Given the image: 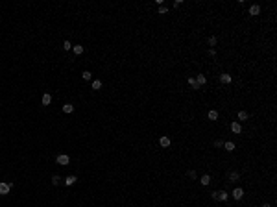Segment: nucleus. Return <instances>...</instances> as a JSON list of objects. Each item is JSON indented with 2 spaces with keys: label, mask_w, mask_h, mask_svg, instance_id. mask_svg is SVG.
<instances>
[{
  "label": "nucleus",
  "mask_w": 277,
  "mask_h": 207,
  "mask_svg": "<svg viewBox=\"0 0 277 207\" xmlns=\"http://www.w3.org/2000/svg\"><path fill=\"white\" fill-rule=\"evenodd\" d=\"M57 163H59V165H63V166H67L68 163H70V157L67 154H61V155H57V159H56Z\"/></svg>",
  "instance_id": "obj_3"
},
{
  "label": "nucleus",
  "mask_w": 277,
  "mask_h": 207,
  "mask_svg": "<svg viewBox=\"0 0 277 207\" xmlns=\"http://www.w3.org/2000/svg\"><path fill=\"white\" fill-rule=\"evenodd\" d=\"M238 179H240V174L238 172H231V174H229V181L235 183V181H238Z\"/></svg>",
  "instance_id": "obj_18"
},
{
  "label": "nucleus",
  "mask_w": 277,
  "mask_h": 207,
  "mask_svg": "<svg viewBox=\"0 0 277 207\" xmlns=\"http://www.w3.org/2000/svg\"><path fill=\"white\" fill-rule=\"evenodd\" d=\"M63 111L67 113V115H68V113H74V105L72 104H65L63 105Z\"/></svg>",
  "instance_id": "obj_19"
},
{
  "label": "nucleus",
  "mask_w": 277,
  "mask_h": 207,
  "mask_svg": "<svg viewBox=\"0 0 277 207\" xmlns=\"http://www.w3.org/2000/svg\"><path fill=\"white\" fill-rule=\"evenodd\" d=\"M231 131L233 133H240V131H242V126L235 120V122H231Z\"/></svg>",
  "instance_id": "obj_9"
},
{
  "label": "nucleus",
  "mask_w": 277,
  "mask_h": 207,
  "mask_svg": "<svg viewBox=\"0 0 277 207\" xmlns=\"http://www.w3.org/2000/svg\"><path fill=\"white\" fill-rule=\"evenodd\" d=\"M81 78H83L85 81H89V80H92V74L89 72V70H83V72H81Z\"/></svg>",
  "instance_id": "obj_20"
},
{
  "label": "nucleus",
  "mask_w": 277,
  "mask_h": 207,
  "mask_svg": "<svg viewBox=\"0 0 277 207\" xmlns=\"http://www.w3.org/2000/svg\"><path fill=\"white\" fill-rule=\"evenodd\" d=\"M218 192H220V190H213V194H211V196H213V200H218Z\"/></svg>",
  "instance_id": "obj_28"
},
{
  "label": "nucleus",
  "mask_w": 277,
  "mask_h": 207,
  "mask_svg": "<svg viewBox=\"0 0 277 207\" xmlns=\"http://www.w3.org/2000/svg\"><path fill=\"white\" fill-rule=\"evenodd\" d=\"M222 146H224V142H222L220 139H216V140H214V148H222Z\"/></svg>",
  "instance_id": "obj_27"
},
{
  "label": "nucleus",
  "mask_w": 277,
  "mask_h": 207,
  "mask_svg": "<svg viewBox=\"0 0 277 207\" xmlns=\"http://www.w3.org/2000/svg\"><path fill=\"white\" fill-rule=\"evenodd\" d=\"M72 50H74L76 56H81V54H83V46L81 45H72Z\"/></svg>",
  "instance_id": "obj_12"
},
{
  "label": "nucleus",
  "mask_w": 277,
  "mask_h": 207,
  "mask_svg": "<svg viewBox=\"0 0 277 207\" xmlns=\"http://www.w3.org/2000/svg\"><path fill=\"white\" fill-rule=\"evenodd\" d=\"M59 181H61L59 176H52V185H59Z\"/></svg>",
  "instance_id": "obj_23"
},
{
  "label": "nucleus",
  "mask_w": 277,
  "mask_h": 207,
  "mask_svg": "<svg viewBox=\"0 0 277 207\" xmlns=\"http://www.w3.org/2000/svg\"><path fill=\"white\" fill-rule=\"evenodd\" d=\"M248 11H249V15H251V17H257V15L260 13V6H259V4H251Z\"/></svg>",
  "instance_id": "obj_4"
},
{
  "label": "nucleus",
  "mask_w": 277,
  "mask_h": 207,
  "mask_svg": "<svg viewBox=\"0 0 277 207\" xmlns=\"http://www.w3.org/2000/svg\"><path fill=\"white\" fill-rule=\"evenodd\" d=\"M209 56H211V57H214V56H216V50L211 48V50H209Z\"/></svg>",
  "instance_id": "obj_29"
},
{
  "label": "nucleus",
  "mask_w": 277,
  "mask_h": 207,
  "mask_svg": "<svg viewBox=\"0 0 277 207\" xmlns=\"http://www.w3.org/2000/svg\"><path fill=\"white\" fill-rule=\"evenodd\" d=\"M41 102H43V105H50L52 104V95H50V93H45L43 98H41Z\"/></svg>",
  "instance_id": "obj_6"
},
{
  "label": "nucleus",
  "mask_w": 277,
  "mask_h": 207,
  "mask_svg": "<svg viewBox=\"0 0 277 207\" xmlns=\"http://www.w3.org/2000/svg\"><path fill=\"white\" fill-rule=\"evenodd\" d=\"M231 80H233V78H231V74H220V81H222V83L229 85V83H231Z\"/></svg>",
  "instance_id": "obj_8"
},
{
  "label": "nucleus",
  "mask_w": 277,
  "mask_h": 207,
  "mask_svg": "<svg viewBox=\"0 0 277 207\" xmlns=\"http://www.w3.org/2000/svg\"><path fill=\"white\" fill-rule=\"evenodd\" d=\"M92 89H94V91H100V89H102V81L94 80V81H92Z\"/></svg>",
  "instance_id": "obj_21"
},
{
  "label": "nucleus",
  "mask_w": 277,
  "mask_h": 207,
  "mask_svg": "<svg viewBox=\"0 0 277 207\" xmlns=\"http://www.w3.org/2000/svg\"><path fill=\"white\" fill-rule=\"evenodd\" d=\"M222 148H224L225 152H235V148H236V146H235V142H233V140H225Z\"/></svg>",
  "instance_id": "obj_5"
},
{
  "label": "nucleus",
  "mask_w": 277,
  "mask_h": 207,
  "mask_svg": "<svg viewBox=\"0 0 277 207\" xmlns=\"http://www.w3.org/2000/svg\"><path fill=\"white\" fill-rule=\"evenodd\" d=\"M63 48L65 50H72V43H70V41H65L63 43Z\"/></svg>",
  "instance_id": "obj_24"
},
{
  "label": "nucleus",
  "mask_w": 277,
  "mask_h": 207,
  "mask_svg": "<svg viewBox=\"0 0 277 207\" xmlns=\"http://www.w3.org/2000/svg\"><path fill=\"white\" fill-rule=\"evenodd\" d=\"M200 183H201V185H205V187H207L209 183H211V176H209V174L201 176V178H200Z\"/></svg>",
  "instance_id": "obj_13"
},
{
  "label": "nucleus",
  "mask_w": 277,
  "mask_h": 207,
  "mask_svg": "<svg viewBox=\"0 0 277 207\" xmlns=\"http://www.w3.org/2000/svg\"><path fill=\"white\" fill-rule=\"evenodd\" d=\"M231 196L235 198V200H242V196H244V189H240V187H235V189L231 190Z\"/></svg>",
  "instance_id": "obj_1"
},
{
  "label": "nucleus",
  "mask_w": 277,
  "mask_h": 207,
  "mask_svg": "<svg viewBox=\"0 0 277 207\" xmlns=\"http://www.w3.org/2000/svg\"><path fill=\"white\" fill-rule=\"evenodd\" d=\"M207 43H209V46H214V45H216V43H218V39L214 37V35H211V37L207 39Z\"/></svg>",
  "instance_id": "obj_22"
},
{
  "label": "nucleus",
  "mask_w": 277,
  "mask_h": 207,
  "mask_svg": "<svg viewBox=\"0 0 277 207\" xmlns=\"http://www.w3.org/2000/svg\"><path fill=\"white\" fill-rule=\"evenodd\" d=\"M166 11H168V7H166V6H159V15H165Z\"/></svg>",
  "instance_id": "obj_25"
},
{
  "label": "nucleus",
  "mask_w": 277,
  "mask_h": 207,
  "mask_svg": "<svg viewBox=\"0 0 277 207\" xmlns=\"http://www.w3.org/2000/svg\"><path fill=\"white\" fill-rule=\"evenodd\" d=\"M196 81H198V85L201 87V85H205V83H207V78H205L203 74H198V76H196Z\"/></svg>",
  "instance_id": "obj_11"
},
{
  "label": "nucleus",
  "mask_w": 277,
  "mask_h": 207,
  "mask_svg": "<svg viewBox=\"0 0 277 207\" xmlns=\"http://www.w3.org/2000/svg\"><path fill=\"white\" fill-rule=\"evenodd\" d=\"M159 144H161L163 148H168L170 146V139L168 137H161V139H159Z\"/></svg>",
  "instance_id": "obj_14"
},
{
  "label": "nucleus",
  "mask_w": 277,
  "mask_h": 207,
  "mask_svg": "<svg viewBox=\"0 0 277 207\" xmlns=\"http://www.w3.org/2000/svg\"><path fill=\"white\" fill-rule=\"evenodd\" d=\"M227 198H229L227 192H224V190H220V192H218V202H225Z\"/></svg>",
  "instance_id": "obj_17"
},
{
  "label": "nucleus",
  "mask_w": 277,
  "mask_h": 207,
  "mask_svg": "<svg viewBox=\"0 0 277 207\" xmlns=\"http://www.w3.org/2000/svg\"><path fill=\"white\" fill-rule=\"evenodd\" d=\"M187 176H189L190 179H196L198 176H196V172H194V170H189V172H187Z\"/></svg>",
  "instance_id": "obj_26"
},
{
  "label": "nucleus",
  "mask_w": 277,
  "mask_h": 207,
  "mask_svg": "<svg viewBox=\"0 0 277 207\" xmlns=\"http://www.w3.org/2000/svg\"><path fill=\"white\" fill-rule=\"evenodd\" d=\"M187 81H189V85H190V87L194 89V91H198V89H200V85H198L196 78H192V76H190V78H189V80H187Z\"/></svg>",
  "instance_id": "obj_10"
},
{
  "label": "nucleus",
  "mask_w": 277,
  "mask_h": 207,
  "mask_svg": "<svg viewBox=\"0 0 277 207\" xmlns=\"http://www.w3.org/2000/svg\"><path fill=\"white\" fill-rule=\"evenodd\" d=\"M218 116H220V115H218L216 109H211V111L207 113V118H209V120H213V122H214V120H218Z\"/></svg>",
  "instance_id": "obj_7"
},
{
  "label": "nucleus",
  "mask_w": 277,
  "mask_h": 207,
  "mask_svg": "<svg viewBox=\"0 0 277 207\" xmlns=\"http://www.w3.org/2000/svg\"><path fill=\"white\" fill-rule=\"evenodd\" d=\"M181 4H183L181 0H175V2H174V7H179V6H181Z\"/></svg>",
  "instance_id": "obj_30"
},
{
  "label": "nucleus",
  "mask_w": 277,
  "mask_h": 207,
  "mask_svg": "<svg viewBox=\"0 0 277 207\" xmlns=\"http://www.w3.org/2000/svg\"><path fill=\"white\" fill-rule=\"evenodd\" d=\"M11 183H0V196H6V194H9L11 190Z\"/></svg>",
  "instance_id": "obj_2"
},
{
  "label": "nucleus",
  "mask_w": 277,
  "mask_h": 207,
  "mask_svg": "<svg viewBox=\"0 0 277 207\" xmlns=\"http://www.w3.org/2000/svg\"><path fill=\"white\" fill-rule=\"evenodd\" d=\"M236 118H238V120H248V118H249V113H248V111H238Z\"/></svg>",
  "instance_id": "obj_15"
},
{
  "label": "nucleus",
  "mask_w": 277,
  "mask_h": 207,
  "mask_svg": "<svg viewBox=\"0 0 277 207\" xmlns=\"http://www.w3.org/2000/svg\"><path fill=\"white\" fill-rule=\"evenodd\" d=\"M76 181H78L76 176H67V178H65V183H67V185H74Z\"/></svg>",
  "instance_id": "obj_16"
}]
</instances>
